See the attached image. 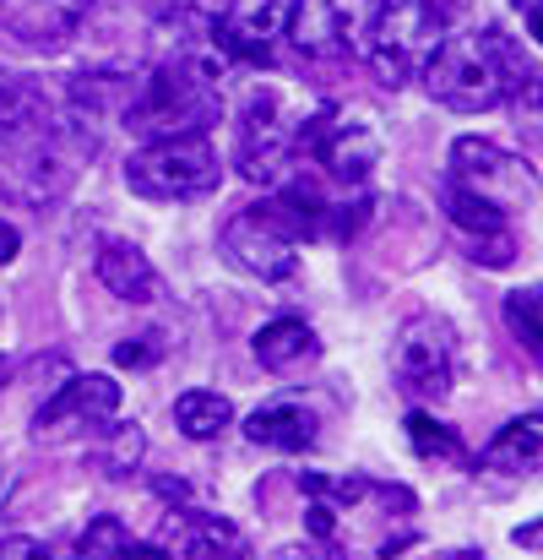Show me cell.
I'll use <instances>...</instances> for the list:
<instances>
[{
  "instance_id": "obj_18",
  "label": "cell",
  "mask_w": 543,
  "mask_h": 560,
  "mask_svg": "<svg viewBox=\"0 0 543 560\" xmlns=\"http://www.w3.org/2000/svg\"><path fill=\"white\" fill-rule=\"evenodd\" d=\"M316 354H321V338H316L310 322H299V316H278V322H267V327L256 332V360L272 375L299 371V365H310Z\"/></svg>"
},
{
  "instance_id": "obj_4",
  "label": "cell",
  "mask_w": 543,
  "mask_h": 560,
  "mask_svg": "<svg viewBox=\"0 0 543 560\" xmlns=\"http://www.w3.org/2000/svg\"><path fill=\"white\" fill-rule=\"evenodd\" d=\"M305 148V115L299 104L272 88V82H250L239 98V120H234V164L250 186H278L288 175V164Z\"/></svg>"
},
{
  "instance_id": "obj_31",
  "label": "cell",
  "mask_w": 543,
  "mask_h": 560,
  "mask_svg": "<svg viewBox=\"0 0 543 560\" xmlns=\"http://www.w3.org/2000/svg\"><path fill=\"white\" fill-rule=\"evenodd\" d=\"M321 560H349V556H321Z\"/></svg>"
},
{
  "instance_id": "obj_23",
  "label": "cell",
  "mask_w": 543,
  "mask_h": 560,
  "mask_svg": "<svg viewBox=\"0 0 543 560\" xmlns=\"http://www.w3.org/2000/svg\"><path fill=\"white\" fill-rule=\"evenodd\" d=\"M408 441H413V452H418L424 463H462V457H468V452H462V435H457L451 424L429 419L424 408L408 413Z\"/></svg>"
},
{
  "instance_id": "obj_9",
  "label": "cell",
  "mask_w": 543,
  "mask_h": 560,
  "mask_svg": "<svg viewBox=\"0 0 543 560\" xmlns=\"http://www.w3.org/2000/svg\"><path fill=\"white\" fill-rule=\"evenodd\" d=\"M375 0H288V38L310 60H338V55H364Z\"/></svg>"
},
{
  "instance_id": "obj_22",
  "label": "cell",
  "mask_w": 543,
  "mask_h": 560,
  "mask_svg": "<svg viewBox=\"0 0 543 560\" xmlns=\"http://www.w3.org/2000/svg\"><path fill=\"white\" fill-rule=\"evenodd\" d=\"M76 560H147V550L131 539L120 517H93L76 539Z\"/></svg>"
},
{
  "instance_id": "obj_30",
  "label": "cell",
  "mask_w": 543,
  "mask_h": 560,
  "mask_svg": "<svg viewBox=\"0 0 543 560\" xmlns=\"http://www.w3.org/2000/svg\"><path fill=\"white\" fill-rule=\"evenodd\" d=\"M5 375H11V365H5V360H0V386H5Z\"/></svg>"
},
{
  "instance_id": "obj_25",
  "label": "cell",
  "mask_w": 543,
  "mask_h": 560,
  "mask_svg": "<svg viewBox=\"0 0 543 560\" xmlns=\"http://www.w3.org/2000/svg\"><path fill=\"white\" fill-rule=\"evenodd\" d=\"M158 354H164V332H142V338H131V343L115 349V365H126V371H147V365H158Z\"/></svg>"
},
{
  "instance_id": "obj_33",
  "label": "cell",
  "mask_w": 543,
  "mask_h": 560,
  "mask_svg": "<svg viewBox=\"0 0 543 560\" xmlns=\"http://www.w3.org/2000/svg\"><path fill=\"white\" fill-rule=\"evenodd\" d=\"M0 560H5V545H0Z\"/></svg>"
},
{
  "instance_id": "obj_21",
  "label": "cell",
  "mask_w": 543,
  "mask_h": 560,
  "mask_svg": "<svg viewBox=\"0 0 543 560\" xmlns=\"http://www.w3.org/2000/svg\"><path fill=\"white\" fill-rule=\"evenodd\" d=\"M446 212L468 240H506L511 234V212H500L495 201H484L473 190H462L457 180H446Z\"/></svg>"
},
{
  "instance_id": "obj_26",
  "label": "cell",
  "mask_w": 543,
  "mask_h": 560,
  "mask_svg": "<svg viewBox=\"0 0 543 560\" xmlns=\"http://www.w3.org/2000/svg\"><path fill=\"white\" fill-rule=\"evenodd\" d=\"M137 457H142V430H115V446H109V457H104V468L109 474H126V468H137Z\"/></svg>"
},
{
  "instance_id": "obj_11",
  "label": "cell",
  "mask_w": 543,
  "mask_h": 560,
  "mask_svg": "<svg viewBox=\"0 0 543 560\" xmlns=\"http://www.w3.org/2000/svg\"><path fill=\"white\" fill-rule=\"evenodd\" d=\"M391 365H397L402 392L440 402L451 392V381H457V338H451V327L440 316H408L402 332H397V360Z\"/></svg>"
},
{
  "instance_id": "obj_32",
  "label": "cell",
  "mask_w": 543,
  "mask_h": 560,
  "mask_svg": "<svg viewBox=\"0 0 543 560\" xmlns=\"http://www.w3.org/2000/svg\"><path fill=\"white\" fill-rule=\"evenodd\" d=\"M0 88H5V71H0Z\"/></svg>"
},
{
  "instance_id": "obj_1",
  "label": "cell",
  "mask_w": 543,
  "mask_h": 560,
  "mask_svg": "<svg viewBox=\"0 0 543 560\" xmlns=\"http://www.w3.org/2000/svg\"><path fill=\"white\" fill-rule=\"evenodd\" d=\"M98 137L76 109H60L38 82L5 77L0 88V190L16 201H55L66 196L82 164L93 159Z\"/></svg>"
},
{
  "instance_id": "obj_34",
  "label": "cell",
  "mask_w": 543,
  "mask_h": 560,
  "mask_svg": "<svg viewBox=\"0 0 543 560\" xmlns=\"http://www.w3.org/2000/svg\"><path fill=\"white\" fill-rule=\"evenodd\" d=\"M0 485H5V479H0Z\"/></svg>"
},
{
  "instance_id": "obj_6",
  "label": "cell",
  "mask_w": 543,
  "mask_h": 560,
  "mask_svg": "<svg viewBox=\"0 0 543 560\" xmlns=\"http://www.w3.org/2000/svg\"><path fill=\"white\" fill-rule=\"evenodd\" d=\"M440 38H446V5L440 0H375L364 55H369V71L386 88H402L408 77H418L429 66Z\"/></svg>"
},
{
  "instance_id": "obj_14",
  "label": "cell",
  "mask_w": 543,
  "mask_h": 560,
  "mask_svg": "<svg viewBox=\"0 0 543 560\" xmlns=\"http://www.w3.org/2000/svg\"><path fill=\"white\" fill-rule=\"evenodd\" d=\"M245 556V539L234 523L223 517H206V512H169L147 560H239Z\"/></svg>"
},
{
  "instance_id": "obj_28",
  "label": "cell",
  "mask_w": 543,
  "mask_h": 560,
  "mask_svg": "<svg viewBox=\"0 0 543 560\" xmlns=\"http://www.w3.org/2000/svg\"><path fill=\"white\" fill-rule=\"evenodd\" d=\"M446 560H484V556H473V550H451Z\"/></svg>"
},
{
  "instance_id": "obj_8",
  "label": "cell",
  "mask_w": 543,
  "mask_h": 560,
  "mask_svg": "<svg viewBox=\"0 0 543 560\" xmlns=\"http://www.w3.org/2000/svg\"><path fill=\"white\" fill-rule=\"evenodd\" d=\"M446 180H457L462 190L495 201L500 212H517V207H533V201H539L533 164L517 159V153H506V148L489 142V137H457V142H451V175H446Z\"/></svg>"
},
{
  "instance_id": "obj_2",
  "label": "cell",
  "mask_w": 543,
  "mask_h": 560,
  "mask_svg": "<svg viewBox=\"0 0 543 560\" xmlns=\"http://www.w3.org/2000/svg\"><path fill=\"white\" fill-rule=\"evenodd\" d=\"M217 82H223V55L217 49H175L153 71L137 77L120 120L142 137H190L217 120Z\"/></svg>"
},
{
  "instance_id": "obj_12",
  "label": "cell",
  "mask_w": 543,
  "mask_h": 560,
  "mask_svg": "<svg viewBox=\"0 0 543 560\" xmlns=\"http://www.w3.org/2000/svg\"><path fill=\"white\" fill-rule=\"evenodd\" d=\"M120 413V381L115 375H66L49 402L33 413V441H60L66 430H104Z\"/></svg>"
},
{
  "instance_id": "obj_5",
  "label": "cell",
  "mask_w": 543,
  "mask_h": 560,
  "mask_svg": "<svg viewBox=\"0 0 543 560\" xmlns=\"http://www.w3.org/2000/svg\"><path fill=\"white\" fill-rule=\"evenodd\" d=\"M305 223L294 218V207L283 196H261L250 207H239L223 234H217V250L228 267H239L245 278H261V283H283L294 278L299 267V245H305Z\"/></svg>"
},
{
  "instance_id": "obj_3",
  "label": "cell",
  "mask_w": 543,
  "mask_h": 560,
  "mask_svg": "<svg viewBox=\"0 0 543 560\" xmlns=\"http://www.w3.org/2000/svg\"><path fill=\"white\" fill-rule=\"evenodd\" d=\"M418 77L435 104H446L457 115H484V109L506 104L511 93H522V82L533 71L522 66L517 44L500 27H468V33H446Z\"/></svg>"
},
{
  "instance_id": "obj_16",
  "label": "cell",
  "mask_w": 543,
  "mask_h": 560,
  "mask_svg": "<svg viewBox=\"0 0 543 560\" xmlns=\"http://www.w3.org/2000/svg\"><path fill=\"white\" fill-rule=\"evenodd\" d=\"M93 272H98V283H104L115 300H126V305H153V300L164 294L158 267H153V261H147V250H142V245H131V240H109V245L98 250Z\"/></svg>"
},
{
  "instance_id": "obj_15",
  "label": "cell",
  "mask_w": 543,
  "mask_h": 560,
  "mask_svg": "<svg viewBox=\"0 0 543 560\" xmlns=\"http://www.w3.org/2000/svg\"><path fill=\"white\" fill-rule=\"evenodd\" d=\"M93 0H0V27L27 49H60L87 22Z\"/></svg>"
},
{
  "instance_id": "obj_10",
  "label": "cell",
  "mask_w": 543,
  "mask_h": 560,
  "mask_svg": "<svg viewBox=\"0 0 543 560\" xmlns=\"http://www.w3.org/2000/svg\"><path fill=\"white\" fill-rule=\"evenodd\" d=\"M305 153H316L332 180L364 186L380 164V131L359 109H321L316 120H305Z\"/></svg>"
},
{
  "instance_id": "obj_13",
  "label": "cell",
  "mask_w": 543,
  "mask_h": 560,
  "mask_svg": "<svg viewBox=\"0 0 543 560\" xmlns=\"http://www.w3.org/2000/svg\"><path fill=\"white\" fill-rule=\"evenodd\" d=\"M283 27H288V0H228V11L206 22L212 49L223 60H250V66L272 60V44L283 38Z\"/></svg>"
},
{
  "instance_id": "obj_17",
  "label": "cell",
  "mask_w": 543,
  "mask_h": 560,
  "mask_svg": "<svg viewBox=\"0 0 543 560\" xmlns=\"http://www.w3.org/2000/svg\"><path fill=\"white\" fill-rule=\"evenodd\" d=\"M245 435L256 446H272V452H310L321 430H316V413L299 397H272L245 419Z\"/></svg>"
},
{
  "instance_id": "obj_7",
  "label": "cell",
  "mask_w": 543,
  "mask_h": 560,
  "mask_svg": "<svg viewBox=\"0 0 543 560\" xmlns=\"http://www.w3.org/2000/svg\"><path fill=\"white\" fill-rule=\"evenodd\" d=\"M217 186H223V159L206 142V131L142 142L126 164V190L142 201H190V196H212Z\"/></svg>"
},
{
  "instance_id": "obj_19",
  "label": "cell",
  "mask_w": 543,
  "mask_h": 560,
  "mask_svg": "<svg viewBox=\"0 0 543 560\" xmlns=\"http://www.w3.org/2000/svg\"><path fill=\"white\" fill-rule=\"evenodd\" d=\"M543 419L539 413H522V419H511V424H500V435L484 446V468H495V474H533L543 457Z\"/></svg>"
},
{
  "instance_id": "obj_29",
  "label": "cell",
  "mask_w": 543,
  "mask_h": 560,
  "mask_svg": "<svg viewBox=\"0 0 543 560\" xmlns=\"http://www.w3.org/2000/svg\"><path fill=\"white\" fill-rule=\"evenodd\" d=\"M164 5H169V11H185V5H190V0H164Z\"/></svg>"
},
{
  "instance_id": "obj_20",
  "label": "cell",
  "mask_w": 543,
  "mask_h": 560,
  "mask_svg": "<svg viewBox=\"0 0 543 560\" xmlns=\"http://www.w3.org/2000/svg\"><path fill=\"white\" fill-rule=\"evenodd\" d=\"M175 424H180L185 441H217V435L234 424V402H228L223 392H206V386L180 392V397H175Z\"/></svg>"
},
{
  "instance_id": "obj_27",
  "label": "cell",
  "mask_w": 543,
  "mask_h": 560,
  "mask_svg": "<svg viewBox=\"0 0 543 560\" xmlns=\"http://www.w3.org/2000/svg\"><path fill=\"white\" fill-rule=\"evenodd\" d=\"M16 250H22V229L0 218V267H11V261H16Z\"/></svg>"
},
{
  "instance_id": "obj_24",
  "label": "cell",
  "mask_w": 543,
  "mask_h": 560,
  "mask_svg": "<svg viewBox=\"0 0 543 560\" xmlns=\"http://www.w3.org/2000/svg\"><path fill=\"white\" fill-rule=\"evenodd\" d=\"M506 327H511V338L539 360V289H517V294H506Z\"/></svg>"
}]
</instances>
